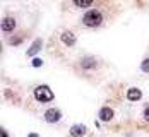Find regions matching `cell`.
Masks as SVG:
<instances>
[{"label": "cell", "mask_w": 149, "mask_h": 137, "mask_svg": "<svg viewBox=\"0 0 149 137\" xmlns=\"http://www.w3.org/2000/svg\"><path fill=\"white\" fill-rule=\"evenodd\" d=\"M26 36H28V33H24V31H15V33H12V34L9 36L7 43L10 46H19L24 40H26Z\"/></svg>", "instance_id": "30bf717a"}, {"label": "cell", "mask_w": 149, "mask_h": 137, "mask_svg": "<svg viewBox=\"0 0 149 137\" xmlns=\"http://www.w3.org/2000/svg\"><path fill=\"white\" fill-rule=\"evenodd\" d=\"M41 48H43V40H41V38H36V40L33 41V45L29 46V50L26 51V55H28L29 58H34V57L38 55V51H40Z\"/></svg>", "instance_id": "8fae6325"}, {"label": "cell", "mask_w": 149, "mask_h": 137, "mask_svg": "<svg viewBox=\"0 0 149 137\" xmlns=\"http://www.w3.org/2000/svg\"><path fill=\"white\" fill-rule=\"evenodd\" d=\"M100 137H103V136H100Z\"/></svg>", "instance_id": "ac0fdd59"}, {"label": "cell", "mask_w": 149, "mask_h": 137, "mask_svg": "<svg viewBox=\"0 0 149 137\" xmlns=\"http://www.w3.org/2000/svg\"><path fill=\"white\" fill-rule=\"evenodd\" d=\"M2 31L7 34V33H15L17 31V21H15L14 15H5L3 19H2Z\"/></svg>", "instance_id": "52a82bcc"}, {"label": "cell", "mask_w": 149, "mask_h": 137, "mask_svg": "<svg viewBox=\"0 0 149 137\" xmlns=\"http://www.w3.org/2000/svg\"><path fill=\"white\" fill-rule=\"evenodd\" d=\"M2 137H9V132H7L5 127H2Z\"/></svg>", "instance_id": "2e32d148"}, {"label": "cell", "mask_w": 149, "mask_h": 137, "mask_svg": "<svg viewBox=\"0 0 149 137\" xmlns=\"http://www.w3.org/2000/svg\"><path fill=\"white\" fill-rule=\"evenodd\" d=\"M72 69L79 77L89 81V82H98L101 81L106 74V63L96 55H81L72 62Z\"/></svg>", "instance_id": "7a4b0ae2"}, {"label": "cell", "mask_w": 149, "mask_h": 137, "mask_svg": "<svg viewBox=\"0 0 149 137\" xmlns=\"http://www.w3.org/2000/svg\"><path fill=\"white\" fill-rule=\"evenodd\" d=\"M142 122L149 125V103L144 105V108H142Z\"/></svg>", "instance_id": "5bb4252c"}, {"label": "cell", "mask_w": 149, "mask_h": 137, "mask_svg": "<svg viewBox=\"0 0 149 137\" xmlns=\"http://www.w3.org/2000/svg\"><path fill=\"white\" fill-rule=\"evenodd\" d=\"M118 14V9L113 7L111 2H96L94 7L88 9L84 14H82V19H81V24L86 28V29H101L104 26H108Z\"/></svg>", "instance_id": "6da1fadb"}, {"label": "cell", "mask_w": 149, "mask_h": 137, "mask_svg": "<svg viewBox=\"0 0 149 137\" xmlns=\"http://www.w3.org/2000/svg\"><path fill=\"white\" fill-rule=\"evenodd\" d=\"M31 65H33V67H41V65H43V60H41V58H33V60H31Z\"/></svg>", "instance_id": "9a60e30c"}, {"label": "cell", "mask_w": 149, "mask_h": 137, "mask_svg": "<svg viewBox=\"0 0 149 137\" xmlns=\"http://www.w3.org/2000/svg\"><path fill=\"white\" fill-rule=\"evenodd\" d=\"M62 118H63V113H62V110L57 108V106H50L43 111V120H45L46 123H50V125L58 123Z\"/></svg>", "instance_id": "5b68a950"}, {"label": "cell", "mask_w": 149, "mask_h": 137, "mask_svg": "<svg viewBox=\"0 0 149 137\" xmlns=\"http://www.w3.org/2000/svg\"><path fill=\"white\" fill-rule=\"evenodd\" d=\"M141 72L142 74H149V57H146L144 60L141 62Z\"/></svg>", "instance_id": "4fadbf2b"}, {"label": "cell", "mask_w": 149, "mask_h": 137, "mask_svg": "<svg viewBox=\"0 0 149 137\" xmlns=\"http://www.w3.org/2000/svg\"><path fill=\"white\" fill-rule=\"evenodd\" d=\"M53 99H55V92L52 91V88L46 84H38V86L31 88V92L24 105L29 111H34L36 108L45 106L48 103H52Z\"/></svg>", "instance_id": "277c9868"}, {"label": "cell", "mask_w": 149, "mask_h": 137, "mask_svg": "<svg viewBox=\"0 0 149 137\" xmlns=\"http://www.w3.org/2000/svg\"><path fill=\"white\" fill-rule=\"evenodd\" d=\"M98 118H100V122L103 123H111L115 120V108L111 106V105H103V106L100 108V111H98Z\"/></svg>", "instance_id": "8992f818"}, {"label": "cell", "mask_w": 149, "mask_h": 137, "mask_svg": "<svg viewBox=\"0 0 149 137\" xmlns=\"http://www.w3.org/2000/svg\"><path fill=\"white\" fill-rule=\"evenodd\" d=\"M123 96H125L127 101H130V103H137V101L142 99V91H141L139 88H127V91H125Z\"/></svg>", "instance_id": "9c48e42d"}, {"label": "cell", "mask_w": 149, "mask_h": 137, "mask_svg": "<svg viewBox=\"0 0 149 137\" xmlns=\"http://www.w3.org/2000/svg\"><path fill=\"white\" fill-rule=\"evenodd\" d=\"M75 45H77V34H75L74 31L60 29L50 38L48 51H50L53 57L62 58V57H65V55H67Z\"/></svg>", "instance_id": "3957f363"}, {"label": "cell", "mask_w": 149, "mask_h": 137, "mask_svg": "<svg viewBox=\"0 0 149 137\" xmlns=\"http://www.w3.org/2000/svg\"><path fill=\"white\" fill-rule=\"evenodd\" d=\"M28 137H40V134H36V132H29Z\"/></svg>", "instance_id": "e0dca14e"}, {"label": "cell", "mask_w": 149, "mask_h": 137, "mask_svg": "<svg viewBox=\"0 0 149 137\" xmlns=\"http://www.w3.org/2000/svg\"><path fill=\"white\" fill-rule=\"evenodd\" d=\"M96 2L98 0H72V5H74L75 9H91V7H94L96 5Z\"/></svg>", "instance_id": "7c38bea8"}, {"label": "cell", "mask_w": 149, "mask_h": 137, "mask_svg": "<svg viewBox=\"0 0 149 137\" xmlns=\"http://www.w3.org/2000/svg\"><path fill=\"white\" fill-rule=\"evenodd\" d=\"M88 132L89 130H88V127L84 123H74V125H70V129L67 132V137H86Z\"/></svg>", "instance_id": "ba28073f"}]
</instances>
